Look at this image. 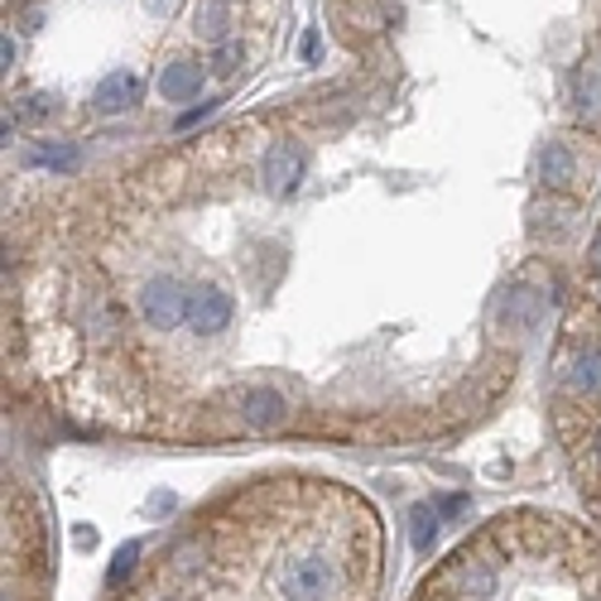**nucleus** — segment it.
I'll list each match as a JSON object with an SVG mask.
<instances>
[{"label": "nucleus", "instance_id": "5701e85b", "mask_svg": "<svg viewBox=\"0 0 601 601\" xmlns=\"http://www.w3.org/2000/svg\"><path fill=\"white\" fill-rule=\"evenodd\" d=\"M0 58H6V68H10V63H15V39H0Z\"/></svg>", "mask_w": 601, "mask_h": 601}, {"label": "nucleus", "instance_id": "aec40b11", "mask_svg": "<svg viewBox=\"0 0 601 601\" xmlns=\"http://www.w3.org/2000/svg\"><path fill=\"white\" fill-rule=\"evenodd\" d=\"M433 505H438V515H448V519H452V515H462L472 501H466V496H443V501H433Z\"/></svg>", "mask_w": 601, "mask_h": 601}, {"label": "nucleus", "instance_id": "412c9836", "mask_svg": "<svg viewBox=\"0 0 601 601\" xmlns=\"http://www.w3.org/2000/svg\"><path fill=\"white\" fill-rule=\"evenodd\" d=\"M144 10H150L154 20H169L173 10H179V0H144Z\"/></svg>", "mask_w": 601, "mask_h": 601}, {"label": "nucleus", "instance_id": "6ab92c4d", "mask_svg": "<svg viewBox=\"0 0 601 601\" xmlns=\"http://www.w3.org/2000/svg\"><path fill=\"white\" fill-rule=\"evenodd\" d=\"M299 53H303V63H313L318 53H323V39H318V30H303V44H299Z\"/></svg>", "mask_w": 601, "mask_h": 601}, {"label": "nucleus", "instance_id": "f8f14e48", "mask_svg": "<svg viewBox=\"0 0 601 601\" xmlns=\"http://www.w3.org/2000/svg\"><path fill=\"white\" fill-rule=\"evenodd\" d=\"M30 164L49 169V173H73L77 164H83V154H77V144H34Z\"/></svg>", "mask_w": 601, "mask_h": 601}, {"label": "nucleus", "instance_id": "f3484780", "mask_svg": "<svg viewBox=\"0 0 601 601\" xmlns=\"http://www.w3.org/2000/svg\"><path fill=\"white\" fill-rule=\"evenodd\" d=\"M197 558H203V544L189 539L179 554H173V568H179V572H193V568H197Z\"/></svg>", "mask_w": 601, "mask_h": 601}, {"label": "nucleus", "instance_id": "39448f33", "mask_svg": "<svg viewBox=\"0 0 601 601\" xmlns=\"http://www.w3.org/2000/svg\"><path fill=\"white\" fill-rule=\"evenodd\" d=\"M240 419H246L256 433L279 429V423H285V395L270 390V385H260V390H246V395H240Z\"/></svg>", "mask_w": 601, "mask_h": 601}, {"label": "nucleus", "instance_id": "6e6552de", "mask_svg": "<svg viewBox=\"0 0 601 601\" xmlns=\"http://www.w3.org/2000/svg\"><path fill=\"white\" fill-rule=\"evenodd\" d=\"M539 179L549 183V189H572V179H578V154H572L564 140H549L539 150Z\"/></svg>", "mask_w": 601, "mask_h": 601}, {"label": "nucleus", "instance_id": "393cba45", "mask_svg": "<svg viewBox=\"0 0 601 601\" xmlns=\"http://www.w3.org/2000/svg\"><path fill=\"white\" fill-rule=\"evenodd\" d=\"M159 601H173V597H159Z\"/></svg>", "mask_w": 601, "mask_h": 601}, {"label": "nucleus", "instance_id": "9d476101", "mask_svg": "<svg viewBox=\"0 0 601 601\" xmlns=\"http://www.w3.org/2000/svg\"><path fill=\"white\" fill-rule=\"evenodd\" d=\"M438 525H443V515H438L433 501H419V505H414V511H409V544H414V554H433Z\"/></svg>", "mask_w": 601, "mask_h": 601}, {"label": "nucleus", "instance_id": "1a4fd4ad", "mask_svg": "<svg viewBox=\"0 0 601 601\" xmlns=\"http://www.w3.org/2000/svg\"><path fill=\"white\" fill-rule=\"evenodd\" d=\"M572 111L582 120H601V68L597 63H587V68H578V77H572Z\"/></svg>", "mask_w": 601, "mask_h": 601}, {"label": "nucleus", "instance_id": "9b49d317", "mask_svg": "<svg viewBox=\"0 0 601 601\" xmlns=\"http://www.w3.org/2000/svg\"><path fill=\"white\" fill-rule=\"evenodd\" d=\"M539 313H544V299H539V293H529V289H515L511 299L501 303V318H511L515 332L534 328V323H539Z\"/></svg>", "mask_w": 601, "mask_h": 601}, {"label": "nucleus", "instance_id": "dca6fc26", "mask_svg": "<svg viewBox=\"0 0 601 601\" xmlns=\"http://www.w3.org/2000/svg\"><path fill=\"white\" fill-rule=\"evenodd\" d=\"M136 558H140V544H136V539H130V544H120L116 558H111V572H106V582H111V587L126 582L130 572H136Z\"/></svg>", "mask_w": 601, "mask_h": 601}, {"label": "nucleus", "instance_id": "20e7f679", "mask_svg": "<svg viewBox=\"0 0 601 601\" xmlns=\"http://www.w3.org/2000/svg\"><path fill=\"white\" fill-rule=\"evenodd\" d=\"M303 173H309V154H303L299 144H293V140L270 144V154H265V189L279 193V197H289L303 183Z\"/></svg>", "mask_w": 601, "mask_h": 601}, {"label": "nucleus", "instance_id": "7ed1b4c3", "mask_svg": "<svg viewBox=\"0 0 601 601\" xmlns=\"http://www.w3.org/2000/svg\"><path fill=\"white\" fill-rule=\"evenodd\" d=\"M232 313H236L232 293L217 289V285H197V289L189 293V328L203 332V337H217V332H226Z\"/></svg>", "mask_w": 601, "mask_h": 601}, {"label": "nucleus", "instance_id": "f03ea898", "mask_svg": "<svg viewBox=\"0 0 601 601\" xmlns=\"http://www.w3.org/2000/svg\"><path fill=\"white\" fill-rule=\"evenodd\" d=\"M140 313L154 332H173L179 323H189V293H183V285L169 275L150 279V285L140 289Z\"/></svg>", "mask_w": 601, "mask_h": 601}, {"label": "nucleus", "instance_id": "423d86ee", "mask_svg": "<svg viewBox=\"0 0 601 601\" xmlns=\"http://www.w3.org/2000/svg\"><path fill=\"white\" fill-rule=\"evenodd\" d=\"M197 92H203V63H189V58L164 63V73H159V97L164 101H193Z\"/></svg>", "mask_w": 601, "mask_h": 601}, {"label": "nucleus", "instance_id": "4468645a", "mask_svg": "<svg viewBox=\"0 0 601 601\" xmlns=\"http://www.w3.org/2000/svg\"><path fill=\"white\" fill-rule=\"evenodd\" d=\"M572 385L582 395H601V346H587V352L572 361Z\"/></svg>", "mask_w": 601, "mask_h": 601}, {"label": "nucleus", "instance_id": "2eb2a0df", "mask_svg": "<svg viewBox=\"0 0 601 601\" xmlns=\"http://www.w3.org/2000/svg\"><path fill=\"white\" fill-rule=\"evenodd\" d=\"M462 587L472 597L486 601L491 592H496V572H491V564H481V558H466V564H462Z\"/></svg>", "mask_w": 601, "mask_h": 601}, {"label": "nucleus", "instance_id": "a878e982", "mask_svg": "<svg viewBox=\"0 0 601 601\" xmlns=\"http://www.w3.org/2000/svg\"><path fill=\"white\" fill-rule=\"evenodd\" d=\"M597 448H601V438H597Z\"/></svg>", "mask_w": 601, "mask_h": 601}, {"label": "nucleus", "instance_id": "a211bd4d", "mask_svg": "<svg viewBox=\"0 0 601 601\" xmlns=\"http://www.w3.org/2000/svg\"><path fill=\"white\" fill-rule=\"evenodd\" d=\"M236 63H240V49H236V44H222V49H217V58H212V68H217L222 77H232V73H236Z\"/></svg>", "mask_w": 601, "mask_h": 601}, {"label": "nucleus", "instance_id": "ddd939ff", "mask_svg": "<svg viewBox=\"0 0 601 601\" xmlns=\"http://www.w3.org/2000/svg\"><path fill=\"white\" fill-rule=\"evenodd\" d=\"M193 30H197V39H226V30H232V10H226L222 0H207V6H197Z\"/></svg>", "mask_w": 601, "mask_h": 601}, {"label": "nucleus", "instance_id": "b1692460", "mask_svg": "<svg viewBox=\"0 0 601 601\" xmlns=\"http://www.w3.org/2000/svg\"><path fill=\"white\" fill-rule=\"evenodd\" d=\"M592 265L601 270V232H597V240H592Z\"/></svg>", "mask_w": 601, "mask_h": 601}, {"label": "nucleus", "instance_id": "4be33fe9", "mask_svg": "<svg viewBox=\"0 0 601 601\" xmlns=\"http://www.w3.org/2000/svg\"><path fill=\"white\" fill-rule=\"evenodd\" d=\"M212 111H217V101H207V106H197V111H189V116L179 120V126H197V120H203V116H212Z\"/></svg>", "mask_w": 601, "mask_h": 601}, {"label": "nucleus", "instance_id": "0eeeda50", "mask_svg": "<svg viewBox=\"0 0 601 601\" xmlns=\"http://www.w3.org/2000/svg\"><path fill=\"white\" fill-rule=\"evenodd\" d=\"M136 97H140V77L120 68V73H106L101 83H97V92H92V106H97L101 116H116V111H126Z\"/></svg>", "mask_w": 601, "mask_h": 601}, {"label": "nucleus", "instance_id": "f257e3e1", "mask_svg": "<svg viewBox=\"0 0 601 601\" xmlns=\"http://www.w3.org/2000/svg\"><path fill=\"white\" fill-rule=\"evenodd\" d=\"M332 587H337V568L323 554H293L279 568V592H285V601H328Z\"/></svg>", "mask_w": 601, "mask_h": 601}]
</instances>
